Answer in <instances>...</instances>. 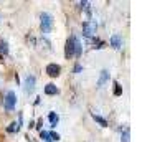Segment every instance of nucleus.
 <instances>
[{"mask_svg":"<svg viewBox=\"0 0 147 142\" xmlns=\"http://www.w3.org/2000/svg\"><path fill=\"white\" fill-rule=\"evenodd\" d=\"M0 18H2V13H0Z\"/></svg>","mask_w":147,"mask_h":142,"instance_id":"6ab92c4d","label":"nucleus"},{"mask_svg":"<svg viewBox=\"0 0 147 142\" xmlns=\"http://www.w3.org/2000/svg\"><path fill=\"white\" fill-rule=\"evenodd\" d=\"M121 142H131V132H129V127L124 129V132L121 134Z\"/></svg>","mask_w":147,"mask_h":142,"instance_id":"ddd939ff","label":"nucleus"},{"mask_svg":"<svg viewBox=\"0 0 147 142\" xmlns=\"http://www.w3.org/2000/svg\"><path fill=\"white\" fill-rule=\"evenodd\" d=\"M40 137L45 142H51V139H50V132H47V131H40Z\"/></svg>","mask_w":147,"mask_h":142,"instance_id":"2eb2a0df","label":"nucleus"},{"mask_svg":"<svg viewBox=\"0 0 147 142\" xmlns=\"http://www.w3.org/2000/svg\"><path fill=\"white\" fill-rule=\"evenodd\" d=\"M74 48H76V36H74V35H71V36L68 38V41H66V51H65L66 58L74 56Z\"/></svg>","mask_w":147,"mask_h":142,"instance_id":"39448f33","label":"nucleus"},{"mask_svg":"<svg viewBox=\"0 0 147 142\" xmlns=\"http://www.w3.org/2000/svg\"><path fill=\"white\" fill-rule=\"evenodd\" d=\"M109 43H111V46L113 48L119 50V48L122 46V38H121V35H113L111 40H109Z\"/></svg>","mask_w":147,"mask_h":142,"instance_id":"0eeeda50","label":"nucleus"},{"mask_svg":"<svg viewBox=\"0 0 147 142\" xmlns=\"http://www.w3.org/2000/svg\"><path fill=\"white\" fill-rule=\"evenodd\" d=\"M35 83H36V79H35L33 75H28L27 78H25V83H23V91L27 93V94H32L35 91Z\"/></svg>","mask_w":147,"mask_h":142,"instance_id":"20e7f679","label":"nucleus"},{"mask_svg":"<svg viewBox=\"0 0 147 142\" xmlns=\"http://www.w3.org/2000/svg\"><path fill=\"white\" fill-rule=\"evenodd\" d=\"M93 117H94V121L98 122L101 127H107V121L104 119V117H101V116H98V114H93Z\"/></svg>","mask_w":147,"mask_h":142,"instance_id":"f8f14e48","label":"nucleus"},{"mask_svg":"<svg viewBox=\"0 0 147 142\" xmlns=\"http://www.w3.org/2000/svg\"><path fill=\"white\" fill-rule=\"evenodd\" d=\"M60 71H61V68L56 65V63H50L47 66V73L48 76H51V78H56V76L60 75Z\"/></svg>","mask_w":147,"mask_h":142,"instance_id":"423d86ee","label":"nucleus"},{"mask_svg":"<svg viewBox=\"0 0 147 142\" xmlns=\"http://www.w3.org/2000/svg\"><path fill=\"white\" fill-rule=\"evenodd\" d=\"M107 79H109V71H107V69H102V71H101V76H99V81H98V86L102 88L107 83Z\"/></svg>","mask_w":147,"mask_h":142,"instance_id":"6e6552de","label":"nucleus"},{"mask_svg":"<svg viewBox=\"0 0 147 142\" xmlns=\"http://www.w3.org/2000/svg\"><path fill=\"white\" fill-rule=\"evenodd\" d=\"M96 30H98V23L94 20H86L83 23V35L86 36V38H91L96 35Z\"/></svg>","mask_w":147,"mask_h":142,"instance_id":"f257e3e1","label":"nucleus"},{"mask_svg":"<svg viewBox=\"0 0 147 142\" xmlns=\"http://www.w3.org/2000/svg\"><path fill=\"white\" fill-rule=\"evenodd\" d=\"M48 119H50V124H51V127H56V124L60 122V116L56 114V112H50Z\"/></svg>","mask_w":147,"mask_h":142,"instance_id":"9d476101","label":"nucleus"},{"mask_svg":"<svg viewBox=\"0 0 147 142\" xmlns=\"http://www.w3.org/2000/svg\"><path fill=\"white\" fill-rule=\"evenodd\" d=\"M15 104H17V94L13 91H8L5 94V99H3V109L5 111H13Z\"/></svg>","mask_w":147,"mask_h":142,"instance_id":"7ed1b4c3","label":"nucleus"},{"mask_svg":"<svg viewBox=\"0 0 147 142\" xmlns=\"http://www.w3.org/2000/svg\"><path fill=\"white\" fill-rule=\"evenodd\" d=\"M20 122H22V121L12 122V124H10V126L7 127V131H8V132H12V134H13V132H18V129H20Z\"/></svg>","mask_w":147,"mask_h":142,"instance_id":"4468645a","label":"nucleus"},{"mask_svg":"<svg viewBox=\"0 0 147 142\" xmlns=\"http://www.w3.org/2000/svg\"><path fill=\"white\" fill-rule=\"evenodd\" d=\"M41 32L43 33H50L51 32V28H53V17L50 13H41Z\"/></svg>","mask_w":147,"mask_h":142,"instance_id":"f03ea898","label":"nucleus"},{"mask_svg":"<svg viewBox=\"0 0 147 142\" xmlns=\"http://www.w3.org/2000/svg\"><path fill=\"white\" fill-rule=\"evenodd\" d=\"M58 93H60V91H58V88H56L55 84H51V83L45 86V94H48V96H55V94H58Z\"/></svg>","mask_w":147,"mask_h":142,"instance_id":"1a4fd4ad","label":"nucleus"},{"mask_svg":"<svg viewBox=\"0 0 147 142\" xmlns=\"http://www.w3.org/2000/svg\"><path fill=\"white\" fill-rule=\"evenodd\" d=\"M114 86H116V88H114V94H116V96H121V94H122V89H121L119 83H114Z\"/></svg>","mask_w":147,"mask_h":142,"instance_id":"dca6fc26","label":"nucleus"},{"mask_svg":"<svg viewBox=\"0 0 147 142\" xmlns=\"http://www.w3.org/2000/svg\"><path fill=\"white\" fill-rule=\"evenodd\" d=\"M8 55V43L7 41H0V56H7Z\"/></svg>","mask_w":147,"mask_h":142,"instance_id":"9b49d317","label":"nucleus"},{"mask_svg":"<svg viewBox=\"0 0 147 142\" xmlns=\"http://www.w3.org/2000/svg\"><path fill=\"white\" fill-rule=\"evenodd\" d=\"M81 69H83V66H81L80 63H78V65H76V66H74V73H80Z\"/></svg>","mask_w":147,"mask_h":142,"instance_id":"a211bd4d","label":"nucleus"},{"mask_svg":"<svg viewBox=\"0 0 147 142\" xmlns=\"http://www.w3.org/2000/svg\"><path fill=\"white\" fill-rule=\"evenodd\" d=\"M50 139H51V141H60V134H56V132H50Z\"/></svg>","mask_w":147,"mask_h":142,"instance_id":"f3484780","label":"nucleus"}]
</instances>
